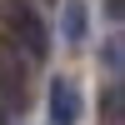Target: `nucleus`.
Returning <instances> with one entry per match:
<instances>
[{"label":"nucleus","mask_w":125,"mask_h":125,"mask_svg":"<svg viewBox=\"0 0 125 125\" xmlns=\"http://www.w3.org/2000/svg\"><path fill=\"white\" fill-rule=\"evenodd\" d=\"M0 95L5 105H25V65H20V50H10V40H0Z\"/></svg>","instance_id":"2"},{"label":"nucleus","mask_w":125,"mask_h":125,"mask_svg":"<svg viewBox=\"0 0 125 125\" xmlns=\"http://www.w3.org/2000/svg\"><path fill=\"white\" fill-rule=\"evenodd\" d=\"M0 125H10V105H5V95H0Z\"/></svg>","instance_id":"6"},{"label":"nucleus","mask_w":125,"mask_h":125,"mask_svg":"<svg viewBox=\"0 0 125 125\" xmlns=\"http://www.w3.org/2000/svg\"><path fill=\"white\" fill-rule=\"evenodd\" d=\"M0 25H5L10 45L25 50V60L50 55V30H45V20H40V10L30 0H0Z\"/></svg>","instance_id":"1"},{"label":"nucleus","mask_w":125,"mask_h":125,"mask_svg":"<svg viewBox=\"0 0 125 125\" xmlns=\"http://www.w3.org/2000/svg\"><path fill=\"white\" fill-rule=\"evenodd\" d=\"M65 40H70V45L85 40V5H80V0H70V5H65Z\"/></svg>","instance_id":"4"},{"label":"nucleus","mask_w":125,"mask_h":125,"mask_svg":"<svg viewBox=\"0 0 125 125\" xmlns=\"http://www.w3.org/2000/svg\"><path fill=\"white\" fill-rule=\"evenodd\" d=\"M80 120V90L75 80H55L50 85V125H75Z\"/></svg>","instance_id":"3"},{"label":"nucleus","mask_w":125,"mask_h":125,"mask_svg":"<svg viewBox=\"0 0 125 125\" xmlns=\"http://www.w3.org/2000/svg\"><path fill=\"white\" fill-rule=\"evenodd\" d=\"M105 65L120 70V40H105Z\"/></svg>","instance_id":"5"}]
</instances>
